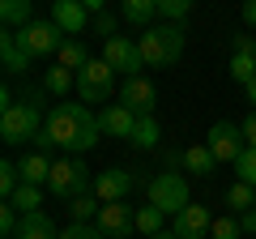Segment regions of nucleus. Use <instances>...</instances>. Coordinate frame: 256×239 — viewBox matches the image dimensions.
<instances>
[{
	"instance_id": "26",
	"label": "nucleus",
	"mask_w": 256,
	"mask_h": 239,
	"mask_svg": "<svg viewBox=\"0 0 256 239\" xmlns=\"http://www.w3.org/2000/svg\"><path fill=\"white\" fill-rule=\"evenodd\" d=\"M162 218H166V214L162 210H158V205H141V210H137V230H141V235H162Z\"/></svg>"
},
{
	"instance_id": "28",
	"label": "nucleus",
	"mask_w": 256,
	"mask_h": 239,
	"mask_svg": "<svg viewBox=\"0 0 256 239\" xmlns=\"http://www.w3.org/2000/svg\"><path fill=\"white\" fill-rule=\"evenodd\" d=\"M230 77H235L239 86L256 82V56H244V52H235V56H230Z\"/></svg>"
},
{
	"instance_id": "19",
	"label": "nucleus",
	"mask_w": 256,
	"mask_h": 239,
	"mask_svg": "<svg viewBox=\"0 0 256 239\" xmlns=\"http://www.w3.org/2000/svg\"><path fill=\"white\" fill-rule=\"evenodd\" d=\"M18 171H22V184H38V188H43L47 180H52V158L34 150V154H26L18 162Z\"/></svg>"
},
{
	"instance_id": "8",
	"label": "nucleus",
	"mask_w": 256,
	"mask_h": 239,
	"mask_svg": "<svg viewBox=\"0 0 256 239\" xmlns=\"http://www.w3.org/2000/svg\"><path fill=\"white\" fill-rule=\"evenodd\" d=\"M102 60H107V64L116 68L120 77H141V73H146V56H141V43H137V38H124V34L107 38V47H102Z\"/></svg>"
},
{
	"instance_id": "38",
	"label": "nucleus",
	"mask_w": 256,
	"mask_h": 239,
	"mask_svg": "<svg viewBox=\"0 0 256 239\" xmlns=\"http://www.w3.org/2000/svg\"><path fill=\"white\" fill-rule=\"evenodd\" d=\"M244 141H248V146L256 150V111H252V116L244 120Z\"/></svg>"
},
{
	"instance_id": "36",
	"label": "nucleus",
	"mask_w": 256,
	"mask_h": 239,
	"mask_svg": "<svg viewBox=\"0 0 256 239\" xmlns=\"http://www.w3.org/2000/svg\"><path fill=\"white\" fill-rule=\"evenodd\" d=\"M94 34L116 38V18H111V13H98V18H94Z\"/></svg>"
},
{
	"instance_id": "7",
	"label": "nucleus",
	"mask_w": 256,
	"mask_h": 239,
	"mask_svg": "<svg viewBox=\"0 0 256 239\" xmlns=\"http://www.w3.org/2000/svg\"><path fill=\"white\" fill-rule=\"evenodd\" d=\"M18 43H22V52L34 56V60H38V56H56L64 47V30L56 26L52 18H47V22H30V26L18 30Z\"/></svg>"
},
{
	"instance_id": "18",
	"label": "nucleus",
	"mask_w": 256,
	"mask_h": 239,
	"mask_svg": "<svg viewBox=\"0 0 256 239\" xmlns=\"http://www.w3.org/2000/svg\"><path fill=\"white\" fill-rule=\"evenodd\" d=\"M120 18L128 22V26H154L158 18V0H120Z\"/></svg>"
},
{
	"instance_id": "24",
	"label": "nucleus",
	"mask_w": 256,
	"mask_h": 239,
	"mask_svg": "<svg viewBox=\"0 0 256 239\" xmlns=\"http://www.w3.org/2000/svg\"><path fill=\"white\" fill-rule=\"evenodd\" d=\"M128 141H132L137 150H154L158 141H162V128H158V120H154V116H141V120H137V128H132V137H128Z\"/></svg>"
},
{
	"instance_id": "21",
	"label": "nucleus",
	"mask_w": 256,
	"mask_h": 239,
	"mask_svg": "<svg viewBox=\"0 0 256 239\" xmlns=\"http://www.w3.org/2000/svg\"><path fill=\"white\" fill-rule=\"evenodd\" d=\"M43 90L56 94V98H64V90H77V73H73V68H64V64H52L43 73Z\"/></svg>"
},
{
	"instance_id": "6",
	"label": "nucleus",
	"mask_w": 256,
	"mask_h": 239,
	"mask_svg": "<svg viewBox=\"0 0 256 239\" xmlns=\"http://www.w3.org/2000/svg\"><path fill=\"white\" fill-rule=\"evenodd\" d=\"M116 90V68L107 60H90L86 68H77V98L90 107V102H107Z\"/></svg>"
},
{
	"instance_id": "5",
	"label": "nucleus",
	"mask_w": 256,
	"mask_h": 239,
	"mask_svg": "<svg viewBox=\"0 0 256 239\" xmlns=\"http://www.w3.org/2000/svg\"><path fill=\"white\" fill-rule=\"evenodd\" d=\"M150 205H158L162 214H180L184 205H192V192H188V180L180 171H158L150 180Z\"/></svg>"
},
{
	"instance_id": "34",
	"label": "nucleus",
	"mask_w": 256,
	"mask_h": 239,
	"mask_svg": "<svg viewBox=\"0 0 256 239\" xmlns=\"http://www.w3.org/2000/svg\"><path fill=\"white\" fill-rule=\"evenodd\" d=\"M60 239H107V235H102L94 222H68V226L60 230Z\"/></svg>"
},
{
	"instance_id": "22",
	"label": "nucleus",
	"mask_w": 256,
	"mask_h": 239,
	"mask_svg": "<svg viewBox=\"0 0 256 239\" xmlns=\"http://www.w3.org/2000/svg\"><path fill=\"white\" fill-rule=\"evenodd\" d=\"M30 13H34V0H0V18H4V26H30V22H34V18H30Z\"/></svg>"
},
{
	"instance_id": "45",
	"label": "nucleus",
	"mask_w": 256,
	"mask_h": 239,
	"mask_svg": "<svg viewBox=\"0 0 256 239\" xmlns=\"http://www.w3.org/2000/svg\"><path fill=\"white\" fill-rule=\"evenodd\" d=\"M4 239H13V235H4Z\"/></svg>"
},
{
	"instance_id": "4",
	"label": "nucleus",
	"mask_w": 256,
	"mask_h": 239,
	"mask_svg": "<svg viewBox=\"0 0 256 239\" xmlns=\"http://www.w3.org/2000/svg\"><path fill=\"white\" fill-rule=\"evenodd\" d=\"M47 188H52L56 196H86V192H94V175H90V166L82 162L77 154H68V158H56L52 162V180H47Z\"/></svg>"
},
{
	"instance_id": "13",
	"label": "nucleus",
	"mask_w": 256,
	"mask_h": 239,
	"mask_svg": "<svg viewBox=\"0 0 256 239\" xmlns=\"http://www.w3.org/2000/svg\"><path fill=\"white\" fill-rule=\"evenodd\" d=\"M210 226H214V214L205 205H184L171 218V230L180 239H210Z\"/></svg>"
},
{
	"instance_id": "40",
	"label": "nucleus",
	"mask_w": 256,
	"mask_h": 239,
	"mask_svg": "<svg viewBox=\"0 0 256 239\" xmlns=\"http://www.w3.org/2000/svg\"><path fill=\"white\" fill-rule=\"evenodd\" d=\"M244 22L256 30V0H244Z\"/></svg>"
},
{
	"instance_id": "20",
	"label": "nucleus",
	"mask_w": 256,
	"mask_h": 239,
	"mask_svg": "<svg viewBox=\"0 0 256 239\" xmlns=\"http://www.w3.org/2000/svg\"><path fill=\"white\" fill-rule=\"evenodd\" d=\"M214 166H218V158H214L210 146H188L184 150V171L188 175H210Z\"/></svg>"
},
{
	"instance_id": "27",
	"label": "nucleus",
	"mask_w": 256,
	"mask_h": 239,
	"mask_svg": "<svg viewBox=\"0 0 256 239\" xmlns=\"http://www.w3.org/2000/svg\"><path fill=\"white\" fill-rule=\"evenodd\" d=\"M9 201L18 205L22 214H38V205H43V188H38V184H22L18 192L9 196Z\"/></svg>"
},
{
	"instance_id": "32",
	"label": "nucleus",
	"mask_w": 256,
	"mask_h": 239,
	"mask_svg": "<svg viewBox=\"0 0 256 239\" xmlns=\"http://www.w3.org/2000/svg\"><path fill=\"white\" fill-rule=\"evenodd\" d=\"M235 175L244 180V184H252V188H256V150H252V146H248L244 154L235 158Z\"/></svg>"
},
{
	"instance_id": "9",
	"label": "nucleus",
	"mask_w": 256,
	"mask_h": 239,
	"mask_svg": "<svg viewBox=\"0 0 256 239\" xmlns=\"http://www.w3.org/2000/svg\"><path fill=\"white\" fill-rule=\"evenodd\" d=\"M205 146L214 150V158H218V162H235V158L248 150V141H244V124L218 120V124L210 128V137H205Z\"/></svg>"
},
{
	"instance_id": "16",
	"label": "nucleus",
	"mask_w": 256,
	"mask_h": 239,
	"mask_svg": "<svg viewBox=\"0 0 256 239\" xmlns=\"http://www.w3.org/2000/svg\"><path fill=\"white\" fill-rule=\"evenodd\" d=\"M0 60H4V73H9V77H22V73L30 68V60H34V56L22 52L18 30H9V34H0Z\"/></svg>"
},
{
	"instance_id": "17",
	"label": "nucleus",
	"mask_w": 256,
	"mask_h": 239,
	"mask_svg": "<svg viewBox=\"0 0 256 239\" xmlns=\"http://www.w3.org/2000/svg\"><path fill=\"white\" fill-rule=\"evenodd\" d=\"M13 239H60V230H56V222L38 210V214H22V226H18Z\"/></svg>"
},
{
	"instance_id": "35",
	"label": "nucleus",
	"mask_w": 256,
	"mask_h": 239,
	"mask_svg": "<svg viewBox=\"0 0 256 239\" xmlns=\"http://www.w3.org/2000/svg\"><path fill=\"white\" fill-rule=\"evenodd\" d=\"M18 226H22V210L13 201H4V210H0V230H4V235H18Z\"/></svg>"
},
{
	"instance_id": "42",
	"label": "nucleus",
	"mask_w": 256,
	"mask_h": 239,
	"mask_svg": "<svg viewBox=\"0 0 256 239\" xmlns=\"http://www.w3.org/2000/svg\"><path fill=\"white\" fill-rule=\"evenodd\" d=\"M244 94H248V102L256 107V82H248V86H244Z\"/></svg>"
},
{
	"instance_id": "10",
	"label": "nucleus",
	"mask_w": 256,
	"mask_h": 239,
	"mask_svg": "<svg viewBox=\"0 0 256 239\" xmlns=\"http://www.w3.org/2000/svg\"><path fill=\"white\" fill-rule=\"evenodd\" d=\"M94 226L107 239H132V230H137V210H128V201H111V205L98 210Z\"/></svg>"
},
{
	"instance_id": "15",
	"label": "nucleus",
	"mask_w": 256,
	"mask_h": 239,
	"mask_svg": "<svg viewBox=\"0 0 256 239\" xmlns=\"http://www.w3.org/2000/svg\"><path fill=\"white\" fill-rule=\"evenodd\" d=\"M137 120L141 116H132V111L124 107V102H111V107H102L98 111V124H102V132L107 137H132V128H137Z\"/></svg>"
},
{
	"instance_id": "11",
	"label": "nucleus",
	"mask_w": 256,
	"mask_h": 239,
	"mask_svg": "<svg viewBox=\"0 0 256 239\" xmlns=\"http://www.w3.org/2000/svg\"><path fill=\"white\" fill-rule=\"evenodd\" d=\"M120 102H124L132 116H154L158 90H154V82H150L146 73H141V77H124V86H120Z\"/></svg>"
},
{
	"instance_id": "43",
	"label": "nucleus",
	"mask_w": 256,
	"mask_h": 239,
	"mask_svg": "<svg viewBox=\"0 0 256 239\" xmlns=\"http://www.w3.org/2000/svg\"><path fill=\"white\" fill-rule=\"evenodd\" d=\"M150 239H180L175 230H162V235H150Z\"/></svg>"
},
{
	"instance_id": "23",
	"label": "nucleus",
	"mask_w": 256,
	"mask_h": 239,
	"mask_svg": "<svg viewBox=\"0 0 256 239\" xmlns=\"http://www.w3.org/2000/svg\"><path fill=\"white\" fill-rule=\"evenodd\" d=\"M56 64L73 68V73H77V68H86V64H90V52H86V43H82V38H64V47L56 52Z\"/></svg>"
},
{
	"instance_id": "29",
	"label": "nucleus",
	"mask_w": 256,
	"mask_h": 239,
	"mask_svg": "<svg viewBox=\"0 0 256 239\" xmlns=\"http://www.w3.org/2000/svg\"><path fill=\"white\" fill-rule=\"evenodd\" d=\"M94 201H98V196H90V192H86V196H73V201H68V214H73V222H94V218H98L102 205H94Z\"/></svg>"
},
{
	"instance_id": "37",
	"label": "nucleus",
	"mask_w": 256,
	"mask_h": 239,
	"mask_svg": "<svg viewBox=\"0 0 256 239\" xmlns=\"http://www.w3.org/2000/svg\"><path fill=\"white\" fill-rule=\"evenodd\" d=\"M235 52H244V56H256V38H252V34H235Z\"/></svg>"
},
{
	"instance_id": "25",
	"label": "nucleus",
	"mask_w": 256,
	"mask_h": 239,
	"mask_svg": "<svg viewBox=\"0 0 256 239\" xmlns=\"http://www.w3.org/2000/svg\"><path fill=\"white\" fill-rule=\"evenodd\" d=\"M226 205H230V214H248L256 205V188L244 184V180H235V184L226 188Z\"/></svg>"
},
{
	"instance_id": "14",
	"label": "nucleus",
	"mask_w": 256,
	"mask_h": 239,
	"mask_svg": "<svg viewBox=\"0 0 256 239\" xmlns=\"http://www.w3.org/2000/svg\"><path fill=\"white\" fill-rule=\"evenodd\" d=\"M52 22H56L68 38H77L94 18H90V9H86L82 0H60V4H52Z\"/></svg>"
},
{
	"instance_id": "3",
	"label": "nucleus",
	"mask_w": 256,
	"mask_h": 239,
	"mask_svg": "<svg viewBox=\"0 0 256 239\" xmlns=\"http://www.w3.org/2000/svg\"><path fill=\"white\" fill-rule=\"evenodd\" d=\"M43 120H47V111H38V107H30V102H13V107H4L0 111V141L4 146H34V137L43 132Z\"/></svg>"
},
{
	"instance_id": "44",
	"label": "nucleus",
	"mask_w": 256,
	"mask_h": 239,
	"mask_svg": "<svg viewBox=\"0 0 256 239\" xmlns=\"http://www.w3.org/2000/svg\"><path fill=\"white\" fill-rule=\"evenodd\" d=\"M52 4H60V0H52Z\"/></svg>"
},
{
	"instance_id": "1",
	"label": "nucleus",
	"mask_w": 256,
	"mask_h": 239,
	"mask_svg": "<svg viewBox=\"0 0 256 239\" xmlns=\"http://www.w3.org/2000/svg\"><path fill=\"white\" fill-rule=\"evenodd\" d=\"M43 132L52 137V146L64 150V154H77V158H82L86 150L98 146L102 124H98V116H94L86 102H56V107H47Z\"/></svg>"
},
{
	"instance_id": "39",
	"label": "nucleus",
	"mask_w": 256,
	"mask_h": 239,
	"mask_svg": "<svg viewBox=\"0 0 256 239\" xmlns=\"http://www.w3.org/2000/svg\"><path fill=\"white\" fill-rule=\"evenodd\" d=\"M239 222H244V235H256V205L248 214H239Z\"/></svg>"
},
{
	"instance_id": "41",
	"label": "nucleus",
	"mask_w": 256,
	"mask_h": 239,
	"mask_svg": "<svg viewBox=\"0 0 256 239\" xmlns=\"http://www.w3.org/2000/svg\"><path fill=\"white\" fill-rule=\"evenodd\" d=\"M82 4H86V9H90V18H98V13L107 9V0H82Z\"/></svg>"
},
{
	"instance_id": "30",
	"label": "nucleus",
	"mask_w": 256,
	"mask_h": 239,
	"mask_svg": "<svg viewBox=\"0 0 256 239\" xmlns=\"http://www.w3.org/2000/svg\"><path fill=\"white\" fill-rule=\"evenodd\" d=\"M239 235H244V222H239V214L214 218V226H210V239H239Z\"/></svg>"
},
{
	"instance_id": "33",
	"label": "nucleus",
	"mask_w": 256,
	"mask_h": 239,
	"mask_svg": "<svg viewBox=\"0 0 256 239\" xmlns=\"http://www.w3.org/2000/svg\"><path fill=\"white\" fill-rule=\"evenodd\" d=\"M18 188H22V171H18V162H0V192H4V201H9Z\"/></svg>"
},
{
	"instance_id": "12",
	"label": "nucleus",
	"mask_w": 256,
	"mask_h": 239,
	"mask_svg": "<svg viewBox=\"0 0 256 239\" xmlns=\"http://www.w3.org/2000/svg\"><path fill=\"white\" fill-rule=\"evenodd\" d=\"M132 184H137V175H132V171H124V166H111V171L94 175V196H98V205H111V201H128Z\"/></svg>"
},
{
	"instance_id": "31",
	"label": "nucleus",
	"mask_w": 256,
	"mask_h": 239,
	"mask_svg": "<svg viewBox=\"0 0 256 239\" xmlns=\"http://www.w3.org/2000/svg\"><path fill=\"white\" fill-rule=\"evenodd\" d=\"M158 13H162V22H175V26H180L192 13V0H158Z\"/></svg>"
},
{
	"instance_id": "2",
	"label": "nucleus",
	"mask_w": 256,
	"mask_h": 239,
	"mask_svg": "<svg viewBox=\"0 0 256 239\" xmlns=\"http://www.w3.org/2000/svg\"><path fill=\"white\" fill-rule=\"evenodd\" d=\"M141 56H146V68H171L184 56V26L175 22H162V26H150L137 34Z\"/></svg>"
}]
</instances>
